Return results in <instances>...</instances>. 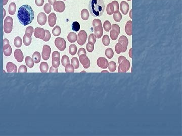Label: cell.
<instances>
[{
  "mask_svg": "<svg viewBox=\"0 0 182 136\" xmlns=\"http://www.w3.org/2000/svg\"><path fill=\"white\" fill-rule=\"evenodd\" d=\"M17 17L21 24L27 26L33 21L34 18V13L32 8L29 5H24L19 8Z\"/></svg>",
  "mask_w": 182,
  "mask_h": 136,
  "instance_id": "6da1fadb",
  "label": "cell"
},
{
  "mask_svg": "<svg viewBox=\"0 0 182 136\" xmlns=\"http://www.w3.org/2000/svg\"><path fill=\"white\" fill-rule=\"evenodd\" d=\"M89 11L93 17L101 16L105 10L103 0H90L89 4Z\"/></svg>",
  "mask_w": 182,
  "mask_h": 136,
  "instance_id": "7a4b0ae2",
  "label": "cell"
},
{
  "mask_svg": "<svg viewBox=\"0 0 182 136\" xmlns=\"http://www.w3.org/2000/svg\"><path fill=\"white\" fill-rule=\"evenodd\" d=\"M118 62L119 64V66L118 68V73H125L128 71L130 66H131V64L129 63V61L124 56H119Z\"/></svg>",
  "mask_w": 182,
  "mask_h": 136,
  "instance_id": "3957f363",
  "label": "cell"
},
{
  "mask_svg": "<svg viewBox=\"0 0 182 136\" xmlns=\"http://www.w3.org/2000/svg\"><path fill=\"white\" fill-rule=\"evenodd\" d=\"M13 20L10 16H7L4 20V30L6 33H10L12 31Z\"/></svg>",
  "mask_w": 182,
  "mask_h": 136,
  "instance_id": "277c9868",
  "label": "cell"
},
{
  "mask_svg": "<svg viewBox=\"0 0 182 136\" xmlns=\"http://www.w3.org/2000/svg\"><path fill=\"white\" fill-rule=\"evenodd\" d=\"M107 13L108 15H112L115 12L119 11V4L118 1H113L108 4L106 8Z\"/></svg>",
  "mask_w": 182,
  "mask_h": 136,
  "instance_id": "5b68a950",
  "label": "cell"
},
{
  "mask_svg": "<svg viewBox=\"0 0 182 136\" xmlns=\"http://www.w3.org/2000/svg\"><path fill=\"white\" fill-rule=\"evenodd\" d=\"M111 30L110 31V37L113 40H115L118 39V35L120 33L119 26L116 24L111 26Z\"/></svg>",
  "mask_w": 182,
  "mask_h": 136,
  "instance_id": "8992f818",
  "label": "cell"
},
{
  "mask_svg": "<svg viewBox=\"0 0 182 136\" xmlns=\"http://www.w3.org/2000/svg\"><path fill=\"white\" fill-rule=\"evenodd\" d=\"M88 35L85 30H81L78 34L77 42L80 45H83L87 39Z\"/></svg>",
  "mask_w": 182,
  "mask_h": 136,
  "instance_id": "52a82bcc",
  "label": "cell"
},
{
  "mask_svg": "<svg viewBox=\"0 0 182 136\" xmlns=\"http://www.w3.org/2000/svg\"><path fill=\"white\" fill-rule=\"evenodd\" d=\"M55 45L57 49L60 51H63L65 49L66 43L65 39L61 37H57L55 39Z\"/></svg>",
  "mask_w": 182,
  "mask_h": 136,
  "instance_id": "ba28073f",
  "label": "cell"
},
{
  "mask_svg": "<svg viewBox=\"0 0 182 136\" xmlns=\"http://www.w3.org/2000/svg\"><path fill=\"white\" fill-rule=\"evenodd\" d=\"M51 52V49L50 46L48 45H44L43 48V51L42 52V56L45 60H48L50 56Z\"/></svg>",
  "mask_w": 182,
  "mask_h": 136,
  "instance_id": "9c48e42d",
  "label": "cell"
},
{
  "mask_svg": "<svg viewBox=\"0 0 182 136\" xmlns=\"http://www.w3.org/2000/svg\"><path fill=\"white\" fill-rule=\"evenodd\" d=\"M54 10L59 13H62L65 9V5L62 1H56L53 5Z\"/></svg>",
  "mask_w": 182,
  "mask_h": 136,
  "instance_id": "30bf717a",
  "label": "cell"
},
{
  "mask_svg": "<svg viewBox=\"0 0 182 136\" xmlns=\"http://www.w3.org/2000/svg\"><path fill=\"white\" fill-rule=\"evenodd\" d=\"M79 58L80 62L83 65L84 68L85 69H88L90 66V60L86 56V55H81Z\"/></svg>",
  "mask_w": 182,
  "mask_h": 136,
  "instance_id": "8fae6325",
  "label": "cell"
},
{
  "mask_svg": "<svg viewBox=\"0 0 182 136\" xmlns=\"http://www.w3.org/2000/svg\"><path fill=\"white\" fill-rule=\"evenodd\" d=\"M34 35L37 38L43 39L45 36V30L42 28L37 27L34 30Z\"/></svg>",
  "mask_w": 182,
  "mask_h": 136,
  "instance_id": "7c38bea8",
  "label": "cell"
},
{
  "mask_svg": "<svg viewBox=\"0 0 182 136\" xmlns=\"http://www.w3.org/2000/svg\"><path fill=\"white\" fill-rule=\"evenodd\" d=\"M118 42H119L121 46H123V52H125L127 50V47L128 45V38L124 35L121 36L118 39Z\"/></svg>",
  "mask_w": 182,
  "mask_h": 136,
  "instance_id": "4fadbf2b",
  "label": "cell"
},
{
  "mask_svg": "<svg viewBox=\"0 0 182 136\" xmlns=\"http://www.w3.org/2000/svg\"><path fill=\"white\" fill-rule=\"evenodd\" d=\"M97 64L99 67L103 69H105L108 67V65L109 63H108V60L106 59L100 57L97 60Z\"/></svg>",
  "mask_w": 182,
  "mask_h": 136,
  "instance_id": "5bb4252c",
  "label": "cell"
},
{
  "mask_svg": "<svg viewBox=\"0 0 182 136\" xmlns=\"http://www.w3.org/2000/svg\"><path fill=\"white\" fill-rule=\"evenodd\" d=\"M37 23L40 25H44L47 21V16L44 13L41 12L39 13L37 17Z\"/></svg>",
  "mask_w": 182,
  "mask_h": 136,
  "instance_id": "9a60e30c",
  "label": "cell"
},
{
  "mask_svg": "<svg viewBox=\"0 0 182 136\" xmlns=\"http://www.w3.org/2000/svg\"><path fill=\"white\" fill-rule=\"evenodd\" d=\"M14 56L18 62H22L24 59V56L21 50L17 49L14 51Z\"/></svg>",
  "mask_w": 182,
  "mask_h": 136,
  "instance_id": "2e32d148",
  "label": "cell"
},
{
  "mask_svg": "<svg viewBox=\"0 0 182 136\" xmlns=\"http://www.w3.org/2000/svg\"><path fill=\"white\" fill-rule=\"evenodd\" d=\"M57 21V16L54 13H51L48 16V22L50 27H53L56 24Z\"/></svg>",
  "mask_w": 182,
  "mask_h": 136,
  "instance_id": "e0dca14e",
  "label": "cell"
},
{
  "mask_svg": "<svg viewBox=\"0 0 182 136\" xmlns=\"http://www.w3.org/2000/svg\"><path fill=\"white\" fill-rule=\"evenodd\" d=\"M129 9V6L128 3L125 1H122L120 3V10L123 14L127 15Z\"/></svg>",
  "mask_w": 182,
  "mask_h": 136,
  "instance_id": "ac0fdd59",
  "label": "cell"
},
{
  "mask_svg": "<svg viewBox=\"0 0 182 136\" xmlns=\"http://www.w3.org/2000/svg\"><path fill=\"white\" fill-rule=\"evenodd\" d=\"M7 71L8 73H16L17 72V66L12 62H9L6 65Z\"/></svg>",
  "mask_w": 182,
  "mask_h": 136,
  "instance_id": "d6986e66",
  "label": "cell"
},
{
  "mask_svg": "<svg viewBox=\"0 0 182 136\" xmlns=\"http://www.w3.org/2000/svg\"><path fill=\"white\" fill-rule=\"evenodd\" d=\"M125 31L129 36L132 35V21L131 20L127 22L125 26Z\"/></svg>",
  "mask_w": 182,
  "mask_h": 136,
  "instance_id": "ffe728a7",
  "label": "cell"
},
{
  "mask_svg": "<svg viewBox=\"0 0 182 136\" xmlns=\"http://www.w3.org/2000/svg\"><path fill=\"white\" fill-rule=\"evenodd\" d=\"M77 36L75 33L71 32L68 35L67 39L71 43H74L77 40Z\"/></svg>",
  "mask_w": 182,
  "mask_h": 136,
  "instance_id": "44dd1931",
  "label": "cell"
},
{
  "mask_svg": "<svg viewBox=\"0 0 182 136\" xmlns=\"http://www.w3.org/2000/svg\"><path fill=\"white\" fill-rule=\"evenodd\" d=\"M93 26L94 30L102 28V26L101 20L98 19H94L93 21Z\"/></svg>",
  "mask_w": 182,
  "mask_h": 136,
  "instance_id": "7402d4cb",
  "label": "cell"
},
{
  "mask_svg": "<svg viewBox=\"0 0 182 136\" xmlns=\"http://www.w3.org/2000/svg\"><path fill=\"white\" fill-rule=\"evenodd\" d=\"M32 60L34 63L37 64L41 61V54L38 51L34 52L32 55Z\"/></svg>",
  "mask_w": 182,
  "mask_h": 136,
  "instance_id": "603a6c76",
  "label": "cell"
},
{
  "mask_svg": "<svg viewBox=\"0 0 182 136\" xmlns=\"http://www.w3.org/2000/svg\"><path fill=\"white\" fill-rule=\"evenodd\" d=\"M16 5L15 4V3H11L8 9L9 13V14L11 15H14L15 14V13L16 12Z\"/></svg>",
  "mask_w": 182,
  "mask_h": 136,
  "instance_id": "cb8c5ba5",
  "label": "cell"
},
{
  "mask_svg": "<svg viewBox=\"0 0 182 136\" xmlns=\"http://www.w3.org/2000/svg\"><path fill=\"white\" fill-rule=\"evenodd\" d=\"M40 69L42 73H47L49 69V65L46 62H42L40 65Z\"/></svg>",
  "mask_w": 182,
  "mask_h": 136,
  "instance_id": "d4e9b609",
  "label": "cell"
},
{
  "mask_svg": "<svg viewBox=\"0 0 182 136\" xmlns=\"http://www.w3.org/2000/svg\"><path fill=\"white\" fill-rule=\"evenodd\" d=\"M81 17L84 20H87L89 18V12L88 10L84 9L81 12Z\"/></svg>",
  "mask_w": 182,
  "mask_h": 136,
  "instance_id": "484cf974",
  "label": "cell"
},
{
  "mask_svg": "<svg viewBox=\"0 0 182 136\" xmlns=\"http://www.w3.org/2000/svg\"><path fill=\"white\" fill-rule=\"evenodd\" d=\"M25 63L30 68H32L34 65V62L32 59L29 56H27L25 58Z\"/></svg>",
  "mask_w": 182,
  "mask_h": 136,
  "instance_id": "4316f807",
  "label": "cell"
},
{
  "mask_svg": "<svg viewBox=\"0 0 182 136\" xmlns=\"http://www.w3.org/2000/svg\"><path fill=\"white\" fill-rule=\"evenodd\" d=\"M77 52V47L76 46L74 45V44H72L69 47V52L71 55H74L76 54Z\"/></svg>",
  "mask_w": 182,
  "mask_h": 136,
  "instance_id": "83f0119b",
  "label": "cell"
},
{
  "mask_svg": "<svg viewBox=\"0 0 182 136\" xmlns=\"http://www.w3.org/2000/svg\"><path fill=\"white\" fill-rule=\"evenodd\" d=\"M108 68L109 69V71L111 72H114L116 71V64L115 62L111 61L108 65Z\"/></svg>",
  "mask_w": 182,
  "mask_h": 136,
  "instance_id": "f1b7e54d",
  "label": "cell"
},
{
  "mask_svg": "<svg viewBox=\"0 0 182 136\" xmlns=\"http://www.w3.org/2000/svg\"><path fill=\"white\" fill-rule=\"evenodd\" d=\"M105 55L108 59H112L114 55L113 50L111 48H107L105 50Z\"/></svg>",
  "mask_w": 182,
  "mask_h": 136,
  "instance_id": "f546056e",
  "label": "cell"
},
{
  "mask_svg": "<svg viewBox=\"0 0 182 136\" xmlns=\"http://www.w3.org/2000/svg\"><path fill=\"white\" fill-rule=\"evenodd\" d=\"M95 36L97 38H100L101 36L103 35V28H101L95 30Z\"/></svg>",
  "mask_w": 182,
  "mask_h": 136,
  "instance_id": "4dcf8cb0",
  "label": "cell"
},
{
  "mask_svg": "<svg viewBox=\"0 0 182 136\" xmlns=\"http://www.w3.org/2000/svg\"><path fill=\"white\" fill-rule=\"evenodd\" d=\"M113 19L115 20V21L117 22H119L121 20V19H122V15H121V13L119 11H117L114 13Z\"/></svg>",
  "mask_w": 182,
  "mask_h": 136,
  "instance_id": "1f68e13d",
  "label": "cell"
},
{
  "mask_svg": "<svg viewBox=\"0 0 182 136\" xmlns=\"http://www.w3.org/2000/svg\"><path fill=\"white\" fill-rule=\"evenodd\" d=\"M22 39L19 36H17L15 38L14 43L15 47L17 48L20 47L21 45H22Z\"/></svg>",
  "mask_w": 182,
  "mask_h": 136,
  "instance_id": "d6a6232c",
  "label": "cell"
},
{
  "mask_svg": "<svg viewBox=\"0 0 182 136\" xmlns=\"http://www.w3.org/2000/svg\"><path fill=\"white\" fill-rule=\"evenodd\" d=\"M71 65H73V67H74L75 69H77L79 68L80 63L79 61L77 58L75 57V58H73L71 59Z\"/></svg>",
  "mask_w": 182,
  "mask_h": 136,
  "instance_id": "836d02e7",
  "label": "cell"
},
{
  "mask_svg": "<svg viewBox=\"0 0 182 136\" xmlns=\"http://www.w3.org/2000/svg\"><path fill=\"white\" fill-rule=\"evenodd\" d=\"M61 63L63 67H65L66 65L70 63V60H69V57L66 55H64L61 59Z\"/></svg>",
  "mask_w": 182,
  "mask_h": 136,
  "instance_id": "e575fe53",
  "label": "cell"
},
{
  "mask_svg": "<svg viewBox=\"0 0 182 136\" xmlns=\"http://www.w3.org/2000/svg\"><path fill=\"white\" fill-rule=\"evenodd\" d=\"M32 36H27L24 35L23 36V42L25 46H29L32 42Z\"/></svg>",
  "mask_w": 182,
  "mask_h": 136,
  "instance_id": "d590c367",
  "label": "cell"
},
{
  "mask_svg": "<svg viewBox=\"0 0 182 136\" xmlns=\"http://www.w3.org/2000/svg\"><path fill=\"white\" fill-rule=\"evenodd\" d=\"M61 28L59 26H56L52 30L53 34L55 36H58L61 34Z\"/></svg>",
  "mask_w": 182,
  "mask_h": 136,
  "instance_id": "8d00e7d4",
  "label": "cell"
},
{
  "mask_svg": "<svg viewBox=\"0 0 182 136\" xmlns=\"http://www.w3.org/2000/svg\"><path fill=\"white\" fill-rule=\"evenodd\" d=\"M103 27L106 31H109L111 29V24L110 22L108 20L105 21L104 22Z\"/></svg>",
  "mask_w": 182,
  "mask_h": 136,
  "instance_id": "74e56055",
  "label": "cell"
},
{
  "mask_svg": "<svg viewBox=\"0 0 182 136\" xmlns=\"http://www.w3.org/2000/svg\"><path fill=\"white\" fill-rule=\"evenodd\" d=\"M115 50L116 52L118 54H119L121 53H121H123L124 52L123 46H121V45H120V43L119 42H118L116 45L115 47Z\"/></svg>",
  "mask_w": 182,
  "mask_h": 136,
  "instance_id": "f35d334b",
  "label": "cell"
},
{
  "mask_svg": "<svg viewBox=\"0 0 182 136\" xmlns=\"http://www.w3.org/2000/svg\"><path fill=\"white\" fill-rule=\"evenodd\" d=\"M102 42L104 45L105 46H108L109 45L110 41L109 37L108 36V35H104L103 36L102 38Z\"/></svg>",
  "mask_w": 182,
  "mask_h": 136,
  "instance_id": "ab89813d",
  "label": "cell"
},
{
  "mask_svg": "<svg viewBox=\"0 0 182 136\" xmlns=\"http://www.w3.org/2000/svg\"><path fill=\"white\" fill-rule=\"evenodd\" d=\"M65 70L66 73H74L75 72L74 67H73V65L71 64H68L66 65L65 68Z\"/></svg>",
  "mask_w": 182,
  "mask_h": 136,
  "instance_id": "60d3db41",
  "label": "cell"
},
{
  "mask_svg": "<svg viewBox=\"0 0 182 136\" xmlns=\"http://www.w3.org/2000/svg\"><path fill=\"white\" fill-rule=\"evenodd\" d=\"M33 32V28L32 26H28L25 30V35L27 36H32Z\"/></svg>",
  "mask_w": 182,
  "mask_h": 136,
  "instance_id": "b9f144b4",
  "label": "cell"
},
{
  "mask_svg": "<svg viewBox=\"0 0 182 136\" xmlns=\"http://www.w3.org/2000/svg\"><path fill=\"white\" fill-rule=\"evenodd\" d=\"M72 29L75 31H79L80 29V23L77 21H75L74 22H73L72 24Z\"/></svg>",
  "mask_w": 182,
  "mask_h": 136,
  "instance_id": "7bdbcfd3",
  "label": "cell"
},
{
  "mask_svg": "<svg viewBox=\"0 0 182 136\" xmlns=\"http://www.w3.org/2000/svg\"><path fill=\"white\" fill-rule=\"evenodd\" d=\"M3 52H4V54L5 55L7 56H9L11 55L12 52V49L10 45L9 46L7 49L3 50Z\"/></svg>",
  "mask_w": 182,
  "mask_h": 136,
  "instance_id": "ee69618b",
  "label": "cell"
},
{
  "mask_svg": "<svg viewBox=\"0 0 182 136\" xmlns=\"http://www.w3.org/2000/svg\"><path fill=\"white\" fill-rule=\"evenodd\" d=\"M96 37L95 36L94 34L91 33L89 35L88 42L91 44H92V45H94V44L96 43Z\"/></svg>",
  "mask_w": 182,
  "mask_h": 136,
  "instance_id": "f6af8a7d",
  "label": "cell"
},
{
  "mask_svg": "<svg viewBox=\"0 0 182 136\" xmlns=\"http://www.w3.org/2000/svg\"><path fill=\"white\" fill-rule=\"evenodd\" d=\"M52 63L53 66L55 68H58L60 65V59L57 58H52Z\"/></svg>",
  "mask_w": 182,
  "mask_h": 136,
  "instance_id": "bcb514c9",
  "label": "cell"
},
{
  "mask_svg": "<svg viewBox=\"0 0 182 136\" xmlns=\"http://www.w3.org/2000/svg\"><path fill=\"white\" fill-rule=\"evenodd\" d=\"M51 35L49 30H45V36L44 38L43 39V40L45 42L48 41L51 38Z\"/></svg>",
  "mask_w": 182,
  "mask_h": 136,
  "instance_id": "7dc6e473",
  "label": "cell"
},
{
  "mask_svg": "<svg viewBox=\"0 0 182 136\" xmlns=\"http://www.w3.org/2000/svg\"><path fill=\"white\" fill-rule=\"evenodd\" d=\"M51 10H52V8L50 4L48 3L46 4L44 7V10L45 11V12L47 13V14H49L51 12Z\"/></svg>",
  "mask_w": 182,
  "mask_h": 136,
  "instance_id": "c3c4849f",
  "label": "cell"
},
{
  "mask_svg": "<svg viewBox=\"0 0 182 136\" xmlns=\"http://www.w3.org/2000/svg\"><path fill=\"white\" fill-rule=\"evenodd\" d=\"M86 49L89 52H92L94 50V45L88 43L86 45Z\"/></svg>",
  "mask_w": 182,
  "mask_h": 136,
  "instance_id": "681fc988",
  "label": "cell"
},
{
  "mask_svg": "<svg viewBox=\"0 0 182 136\" xmlns=\"http://www.w3.org/2000/svg\"><path fill=\"white\" fill-rule=\"evenodd\" d=\"M27 69L24 65H21L19 67L18 69V73H27Z\"/></svg>",
  "mask_w": 182,
  "mask_h": 136,
  "instance_id": "f907efd6",
  "label": "cell"
},
{
  "mask_svg": "<svg viewBox=\"0 0 182 136\" xmlns=\"http://www.w3.org/2000/svg\"><path fill=\"white\" fill-rule=\"evenodd\" d=\"M77 54H78V56H80L81 55H83V54L86 55V52L84 48H80V49H79V51H78Z\"/></svg>",
  "mask_w": 182,
  "mask_h": 136,
  "instance_id": "816d5d0a",
  "label": "cell"
},
{
  "mask_svg": "<svg viewBox=\"0 0 182 136\" xmlns=\"http://www.w3.org/2000/svg\"><path fill=\"white\" fill-rule=\"evenodd\" d=\"M35 3L37 6H42L44 3V0H35Z\"/></svg>",
  "mask_w": 182,
  "mask_h": 136,
  "instance_id": "f5cc1de1",
  "label": "cell"
},
{
  "mask_svg": "<svg viewBox=\"0 0 182 136\" xmlns=\"http://www.w3.org/2000/svg\"><path fill=\"white\" fill-rule=\"evenodd\" d=\"M52 58H57L60 59V53H59V52L58 51H54L53 52L52 56Z\"/></svg>",
  "mask_w": 182,
  "mask_h": 136,
  "instance_id": "db71d44e",
  "label": "cell"
},
{
  "mask_svg": "<svg viewBox=\"0 0 182 136\" xmlns=\"http://www.w3.org/2000/svg\"><path fill=\"white\" fill-rule=\"evenodd\" d=\"M49 72L50 73H58V70L57 68H55L53 66H52L50 68Z\"/></svg>",
  "mask_w": 182,
  "mask_h": 136,
  "instance_id": "11a10c76",
  "label": "cell"
},
{
  "mask_svg": "<svg viewBox=\"0 0 182 136\" xmlns=\"http://www.w3.org/2000/svg\"><path fill=\"white\" fill-rule=\"evenodd\" d=\"M48 1L51 5H53L56 2V0H48Z\"/></svg>",
  "mask_w": 182,
  "mask_h": 136,
  "instance_id": "9f6ffc18",
  "label": "cell"
},
{
  "mask_svg": "<svg viewBox=\"0 0 182 136\" xmlns=\"http://www.w3.org/2000/svg\"><path fill=\"white\" fill-rule=\"evenodd\" d=\"M132 48H131L129 51V55L131 58H132Z\"/></svg>",
  "mask_w": 182,
  "mask_h": 136,
  "instance_id": "6f0895ef",
  "label": "cell"
},
{
  "mask_svg": "<svg viewBox=\"0 0 182 136\" xmlns=\"http://www.w3.org/2000/svg\"><path fill=\"white\" fill-rule=\"evenodd\" d=\"M8 2V0H3V5H6Z\"/></svg>",
  "mask_w": 182,
  "mask_h": 136,
  "instance_id": "680465c9",
  "label": "cell"
},
{
  "mask_svg": "<svg viewBox=\"0 0 182 136\" xmlns=\"http://www.w3.org/2000/svg\"><path fill=\"white\" fill-rule=\"evenodd\" d=\"M132 10H131V11H130V12H129V16H130V18H131V19L132 18Z\"/></svg>",
  "mask_w": 182,
  "mask_h": 136,
  "instance_id": "91938a15",
  "label": "cell"
},
{
  "mask_svg": "<svg viewBox=\"0 0 182 136\" xmlns=\"http://www.w3.org/2000/svg\"><path fill=\"white\" fill-rule=\"evenodd\" d=\"M3 12H4V17L5 16V15H6V11L5 9H3Z\"/></svg>",
  "mask_w": 182,
  "mask_h": 136,
  "instance_id": "94428289",
  "label": "cell"
},
{
  "mask_svg": "<svg viewBox=\"0 0 182 136\" xmlns=\"http://www.w3.org/2000/svg\"><path fill=\"white\" fill-rule=\"evenodd\" d=\"M102 73H103V72H106V73H108V71H106V70H105V71H103L101 72Z\"/></svg>",
  "mask_w": 182,
  "mask_h": 136,
  "instance_id": "6125c7cd",
  "label": "cell"
},
{
  "mask_svg": "<svg viewBox=\"0 0 182 136\" xmlns=\"http://www.w3.org/2000/svg\"><path fill=\"white\" fill-rule=\"evenodd\" d=\"M128 1H131V0H128Z\"/></svg>",
  "mask_w": 182,
  "mask_h": 136,
  "instance_id": "be15d7a7",
  "label": "cell"
},
{
  "mask_svg": "<svg viewBox=\"0 0 182 136\" xmlns=\"http://www.w3.org/2000/svg\"><path fill=\"white\" fill-rule=\"evenodd\" d=\"M64 1H66V0H64Z\"/></svg>",
  "mask_w": 182,
  "mask_h": 136,
  "instance_id": "e7e4bbea",
  "label": "cell"
}]
</instances>
